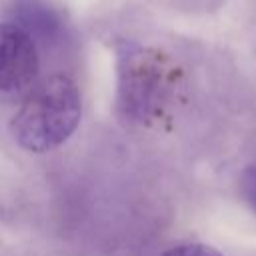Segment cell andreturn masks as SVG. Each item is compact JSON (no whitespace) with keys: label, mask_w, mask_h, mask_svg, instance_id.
<instances>
[{"label":"cell","mask_w":256,"mask_h":256,"mask_svg":"<svg viewBox=\"0 0 256 256\" xmlns=\"http://www.w3.org/2000/svg\"><path fill=\"white\" fill-rule=\"evenodd\" d=\"M82 116L80 90L72 78L54 74L26 94L10 120L14 142L28 152H48L64 144Z\"/></svg>","instance_id":"obj_1"},{"label":"cell","mask_w":256,"mask_h":256,"mask_svg":"<svg viewBox=\"0 0 256 256\" xmlns=\"http://www.w3.org/2000/svg\"><path fill=\"white\" fill-rule=\"evenodd\" d=\"M172 70L162 54L136 44L118 50V106L130 120L156 116L168 96Z\"/></svg>","instance_id":"obj_2"},{"label":"cell","mask_w":256,"mask_h":256,"mask_svg":"<svg viewBox=\"0 0 256 256\" xmlns=\"http://www.w3.org/2000/svg\"><path fill=\"white\" fill-rule=\"evenodd\" d=\"M40 58L32 34L20 24H0V102H20L38 80Z\"/></svg>","instance_id":"obj_3"},{"label":"cell","mask_w":256,"mask_h":256,"mask_svg":"<svg viewBox=\"0 0 256 256\" xmlns=\"http://www.w3.org/2000/svg\"><path fill=\"white\" fill-rule=\"evenodd\" d=\"M22 20H24V26L22 28H32V30H36V32H40V34H54L56 32V28H58V20H56V16L46 8V6H42V4H38V2H26L24 6H22Z\"/></svg>","instance_id":"obj_4"},{"label":"cell","mask_w":256,"mask_h":256,"mask_svg":"<svg viewBox=\"0 0 256 256\" xmlns=\"http://www.w3.org/2000/svg\"><path fill=\"white\" fill-rule=\"evenodd\" d=\"M162 256H222L216 248L208 246V244H200V242H184L178 246L168 248Z\"/></svg>","instance_id":"obj_5"},{"label":"cell","mask_w":256,"mask_h":256,"mask_svg":"<svg viewBox=\"0 0 256 256\" xmlns=\"http://www.w3.org/2000/svg\"><path fill=\"white\" fill-rule=\"evenodd\" d=\"M240 190H242V196H244L246 204H248V206L252 208V212L256 214V162L250 164V166L242 172Z\"/></svg>","instance_id":"obj_6"}]
</instances>
